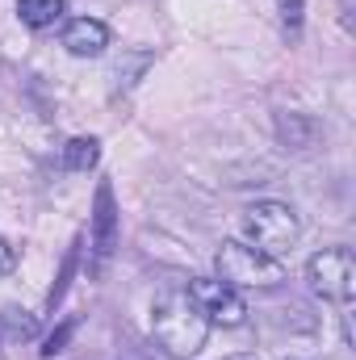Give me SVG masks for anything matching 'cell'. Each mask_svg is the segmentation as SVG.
Returning a JSON list of instances; mask_svg holds the SVG:
<instances>
[{"label":"cell","mask_w":356,"mask_h":360,"mask_svg":"<svg viewBox=\"0 0 356 360\" xmlns=\"http://www.w3.org/2000/svg\"><path fill=\"white\" fill-rule=\"evenodd\" d=\"M151 331H155L160 348H168L172 356L189 360L205 348L210 319L189 297V289H172V293H160L155 297V306H151Z\"/></svg>","instance_id":"1"},{"label":"cell","mask_w":356,"mask_h":360,"mask_svg":"<svg viewBox=\"0 0 356 360\" xmlns=\"http://www.w3.org/2000/svg\"><path fill=\"white\" fill-rule=\"evenodd\" d=\"M243 235H248L252 248H260L265 256L281 260V256L298 243L302 222H298V214H293L285 201H252V205L243 210Z\"/></svg>","instance_id":"2"},{"label":"cell","mask_w":356,"mask_h":360,"mask_svg":"<svg viewBox=\"0 0 356 360\" xmlns=\"http://www.w3.org/2000/svg\"><path fill=\"white\" fill-rule=\"evenodd\" d=\"M214 264H218V281H227V285H235V289H239V285L272 289V285H281V281H285L281 260H272V256H265L260 248L239 243V239H227V243L218 248Z\"/></svg>","instance_id":"3"},{"label":"cell","mask_w":356,"mask_h":360,"mask_svg":"<svg viewBox=\"0 0 356 360\" xmlns=\"http://www.w3.org/2000/svg\"><path fill=\"white\" fill-rule=\"evenodd\" d=\"M306 281L310 289L323 297V302H336V306H348L356 293V264L348 248H327L319 256H310L306 264Z\"/></svg>","instance_id":"4"},{"label":"cell","mask_w":356,"mask_h":360,"mask_svg":"<svg viewBox=\"0 0 356 360\" xmlns=\"http://www.w3.org/2000/svg\"><path fill=\"white\" fill-rule=\"evenodd\" d=\"M189 297L201 306V314L210 319V327H243L248 323V302L239 297L235 285L218 281V276H193L189 281Z\"/></svg>","instance_id":"5"},{"label":"cell","mask_w":356,"mask_h":360,"mask_svg":"<svg viewBox=\"0 0 356 360\" xmlns=\"http://www.w3.org/2000/svg\"><path fill=\"white\" fill-rule=\"evenodd\" d=\"M117 248V205H113V188L101 184L96 188V205H92V264L101 269Z\"/></svg>","instance_id":"6"},{"label":"cell","mask_w":356,"mask_h":360,"mask_svg":"<svg viewBox=\"0 0 356 360\" xmlns=\"http://www.w3.org/2000/svg\"><path fill=\"white\" fill-rule=\"evenodd\" d=\"M63 46H68L72 55H80V59H92V55H101V51L109 46V30H105V21H96V17H76V21H68V30H63Z\"/></svg>","instance_id":"7"},{"label":"cell","mask_w":356,"mask_h":360,"mask_svg":"<svg viewBox=\"0 0 356 360\" xmlns=\"http://www.w3.org/2000/svg\"><path fill=\"white\" fill-rule=\"evenodd\" d=\"M17 17L30 30H46L63 17V0H17Z\"/></svg>","instance_id":"8"},{"label":"cell","mask_w":356,"mask_h":360,"mask_svg":"<svg viewBox=\"0 0 356 360\" xmlns=\"http://www.w3.org/2000/svg\"><path fill=\"white\" fill-rule=\"evenodd\" d=\"M96 160H101V143L96 139H72L63 147V168L68 172H89Z\"/></svg>","instance_id":"9"},{"label":"cell","mask_w":356,"mask_h":360,"mask_svg":"<svg viewBox=\"0 0 356 360\" xmlns=\"http://www.w3.org/2000/svg\"><path fill=\"white\" fill-rule=\"evenodd\" d=\"M0 327H4V340H34V331H38L34 314H25V310H17V306L0 310Z\"/></svg>","instance_id":"10"},{"label":"cell","mask_w":356,"mask_h":360,"mask_svg":"<svg viewBox=\"0 0 356 360\" xmlns=\"http://www.w3.org/2000/svg\"><path fill=\"white\" fill-rule=\"evenodd\" d=\"M72 331H76V319H68V323H59V331H51L46 335V344H42V356H59L63 348H68V340H72Z\"/></svg>","instance_id":"11"},{"label":"cell","mask_w":356,"mask_h":360,"mask_svg":"<svg viewBox=\"0 0 356 360\" xmlns=\"http://www.w3.org/2000/svg\"><path fill=\"white\" fill-rule=\"evenodd\" d=\"M276 8H281V25L289 34H298L302 30V0H276Z\"/></svg>","instance_id":"12"},{"label":"cell","mask_w":356,"mask_h":360,"mask_svg":"<svg viewBox=\"0 0 356 360\" xmlns=\"http://www.w3.org/2000/svg\"><path fill=\"white\" fill-rule=\"evenodd\" d=\"M72 264H76V252H68V260H63V272H59V285L51 289V297H46V306L55 310L59 306V297H63V289H68V276H72Z\"/></svg>","instance_id":"13"},{"label":"cell","mask_w":356,"mask_h":360,"mask_svg":"<svg viewBox=\"0 0 356 360\" xmlns=\"http://www.w3.org/2000/svg\"><path fill=\"white\" fill-rule=\"evenodd\" d=\"M13 269H17V252H13V248L0 239V276H8Z\"/></svg>","instance_id":"14"},{"label":"cell","mask_w":356,"mask_h":360,"mask_svg":"<svg viewBox=\"0 0 356 360\" xmlns=\"http://www.w3.org/2000/svg\"><path fill=\"white\" fill-rule=\"evenodd\" d=\"M222 360H256L252 352H239V356H222Z\"/></svg>","instance_id":"15"}]
</instances>
